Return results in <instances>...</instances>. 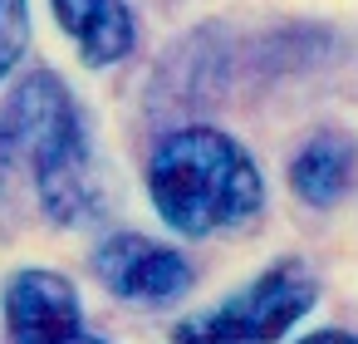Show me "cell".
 I'll use <instances>...</instances> for the list:
<instances>
[{"label":"cell","instance_id":"ba28073f","mask_svg":"<svg viewBox=\"0 0 358 344\" xmlns=\"http://www.w3.org/2000/svg\"><path fill=\"white\" fill-rule=\"evenodd\" d=\"M30 45V6L25 0H0V79L15 74Z\"/></svg>","mask_w":358,"mask_h":344},{"label":"cell","instance_id":"277c9868","mask_svg":"<svg viewBox=\"0 0 358 344\" xmlns=\"http://www.w3.org/2000/svg\"><path fill=\"white\" fill-rule=\"evenodd\" d=\"M0 310H6V334L10 344H108L84 324V305L69 275L25 266L6 275L0 290Z\"/></svg>","mask_w":358,"mask_h":344},{"label":"cell","instance_id":"3957f363","mask_svg":"<svg viewBox=\"0 0 358 344\" xmlns=\"http://www.w3.org/2000/svg\"><path fill=\"white\" fill-rule=\"evenodd\" d=\"M319 300V280L304 261L285 256L226 300L187 315L172 329V344H280Z\"/></svg>","mask_w":358,"mask_h":344},{"label":"cell","instance_id":"7a4b0ae2","mask_svg":"<svg viewBox=\"0 0 358 344\" xmlns=\"http://www.w3.org/2000/svg\"><path fill=\"white\" fill-rule=\"evenodd\" d=\"M148 197L172 231L216 236L260 216L265 177L231 133L196 123L157 138L148 158Z\"/></svg>","mask_w":358,"mask_h":344},{"label":"cell","instance_id":"5b68a950","mask_svg":"<svg viewBox=\"0 0 358 344\" xmlns=\"http://www.w3.org/2000/svg\"><path fill=\"white\" fill-rule=\"evenodd\" d=\"M94 275L103 280L108 295H118L123 305H172L192 290V261L167 246V241H152L143 231H118L108 236L99 251H94Z\"/></svg>","mask_w":358,"mask_h":344},{"label":"cell","instance_id":"30bf717a","mask_svg":"<svg viewBox=\"0 0 358 344\" xmlns=\"http://www.w3.org/2000/svg\"><path fill=\"white\" fill-rule=\"evenodd\" d=\"M15 163H10V153H6V143H0V187H6V172H10Z\"/></svg>","mask_w":358,"mask_h":344},{"label":"cell","instance_id":"9c48e42d","mask_svg":"<svg viewBox=\"0 0 358 344\" xmlns=\"http://www.w3.org/2000/svg\"><path fill=\"white\" fill-rule=\"evenodd\" d=\"M294 344H358V334L353 329H314V334H304Z\"/></svg>","mask_w":358,"mask_h":344},{"label":"cell","instance_id":"6da1fadb","mask_svg":"<svg viewBox=\"0 0 358 344\" xmlns=\"http://www.w3.org/2000/svg\"><path fill=\"white\" fill-rule=\"evenodd\" d=\"M0 143L15 167L30 172L50 221L84 226L89 216H99L103 187L94 163V133L74 89L59 74L35 69L10 89L6 109H0Z\"/></svg>","mask_w":358,"mask_h":344},{"label":"cell","instance_id":"8992f818","mask_svg":"<svg viewBox=\"0 0 358 344\" xmlns=\"http://www.w3.org/2000/svg\"><path fill=\"white\" fill-rule=\"evenodd\" d=\"M50 11H55L59 30L74 40L79 60L94 64V69H108V64L128 60L133 45H138L128 0H50Z\"/></svg>","mask_w":358,"mask_h":344},{"label":"cell","instance_id":"52a82bcc","mask_svg":"<svg viewBox=\"0 0 358 344\" xmlns=\"http://www.w3.org/2000/svg\"><path fill=\"white\" fill-rule=\"evenodd\" d=\"M358 182V143L348 133H314L289 158V192L309 207H334Z\"/></svg>","mask_w":358,"mask_h":344}]
</instances>
